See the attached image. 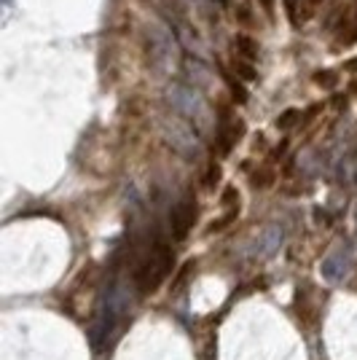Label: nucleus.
<instances>
[{
    "label": "nucleus",
    "instance_id": "obj_11",
    "mask_svg": "<svg viewBox=\"0 0 357 360\" xmlns=\"http://www.w3.org/2000/svg\"><path fill=\"white\" fill-rule=\"evenodd\" d=\"M285 11H287V16H290V22L296 25V11H298V0H285Z\"/></svg>",
    "mask_w": 357,
    "mask_h": 360
},
{
    "label": "nucleus",
    "instance_id": "obj_12",
    "mask_svg": "<svg viewBox=\"0 0 357 360\" xmlns=\"http://www.w3.org/2000/svg\"><path fill=\"white\" fill-rule=\"evenodd\" d=\"M336 78H330V75H317V84H325V86H330Z\"/></svg>",
    "mask_w": 357,
    "mask_h": 360
},
{
    "label": "nucleus",
    "instance_id": "obj_13",
    "mask_svg": "<svg viewBox=\"0 0 357 360\" xmlns=\"http://www.w3.org/2000/svg\"><path fill=\"white\" fill-rule=\"evenodd\" d=\"M194 6H207V0H191Z\"/></svg>",
    "mask_w": 357,
    "mask_h": 360
},
{
    "label": "nucleus",
    "instance_id": "obj_2",
    "mask_svg": "<svg viewBox=\"0 0 357 360\" xmlns=\"http://www.w3.org/2000/svg\"><path fill=\"white\" fill-rule=\"evenodd\" d=\"M164 100H167V105L169 110L180 116V119H186L188 124H194L199 132H205L212 127V110H209V103L205 100V94L194 86H188V84H169L167 91H164Z\"/></svg>",
    "mask_w": 357,
    "mask_h": 360
},
{
    "label": "nucleus",
    "instance_id": "obj_7",
    "mask_svg": "<svg viewBox=\"0 0 357 360\" xmlns=\"http://www.w3.org/2000/svg\"><path fill=\"white\" fill-rule=\"evenodd\" d=\"M183 70H186V78L194 84V89L202 91V86L209 84V68L199 60V57H186V60H183ZM191 84H188V86H191Z\"/></svg>",
    "mask_w": 357,
    "mask_h": 360
},
{
    "label": "nucleus",
    "instance_id": "obj_3",
    "mask_svg": "<svg viewBox=\"0 0 357 360\" xmlns=\"http://www.w3.org/2000/svg\"><path fill=\"white\" fill-rule=\"evenodd\" d=\"M145 38H148V54H150L153 68L162 70V73H172V70L178 68L180 49H183L175 27H169V25H164V22H156V25L148 27V35H145Z\"/></svg>",
    "mask_w": 357,
    "mask_h": 360
},
{
    "label": "nucleus",
    "instance_id": "obj_1",
    "mask_svg": "<svg viewBox=\"0 0 357 360\" xmlns=\"http://www.w3.org/2000/svg\"><path fill=\"white\" fill-rule=\"evenodd\" d=\"M129 304H132V296H129L126 283L116 280V283H110L103 290L100 304H97V315H94V323H91V345L97 349H103L108 345V339L116 333L121 317L129 312Z\"/></svg>",
    "mask_w": 357,
    "mask_h": 360
},
{
    "label": "nucleus",
    "instance_id": "obj_4",
    "mask_svg": "<svg viewBox=\"0 0 357 360\" xmlns=\"http://www.w3.org/2000/svg\"><path fill=\"white\" fill-rule=\"evenodd\" d=\"M162 135L167 140V146L172 150H178L188 159L202 156V137L194 124H188L180 116H164L162 119Z\"/></svg>",
    "mask_w": 357,
    "mask_h": 360
},
{
    "label": "nucleus",
    "instance_id": "obj_5",
    "mask_svg": "<svg viewBox=\"0 0 357 360\" xmlns=\"http://www.w3.org/2000/svg\"><path fill=\"white\" fill-rule=\"evenodd\" d=\"M352 266H355V250H352V245L342 242V245H336L325 255V261H323V277H325L327 283H344L349 277Z\"/></svg>",
    "mask_w": 357,
    "mask_h": 360
},
{
    "label": "nucleus",
    "instance_id": "obj_8",
    "mask_svg": "<svg viewBox=\"0 0 357 360\" xmlns=\"http://www.w3.org/2000/svg\"><path fill=\"white\" fill-rule=\"evenodd\" d=\"M234 46L239 49V60L253 62L255 57H258V44H255L250 35H237V38H234Z\"/></svg>",
    "mask_w": 357,
    "mask_h": 360
},
{
    "label": "nucleus",
    "instance_id": "obj_6",
    "mask_svg": "<svg viewBox=\"0 0 357 360\" xmlns=\"http://www.w3.org/2000/svg\"><path fill=\"white\" fill-rule=\"evenodd\" d=\"M283 240H285V229L277 224L266 226L253 242H250V250L247 255L250 258H268V255H274L280 248H283Z\"/></svg>",
    "mask_w": 357,
    "mask_h": 360
},
{
    "label": "nucleus",
    "instance_id": "obj_9",
    "mask_svg": "<svg viewBox=\"0 0 357 360\" xmlns=\"http://www.w3.org/2000/svg\"><path fill=\"white\" fill-rule=\"evenodd\" d=\"M296 121H301V110H296V108H290V110H285L283 116L277 119V127L280 129H290Z\"/></svg>",
    "mask_w": 357,
    "mask_h": 360
},
{
    "label": "nucleus",
    "instance_id": "obj_10",
    "mask_svg": "<svg viewBox=\"0 0 357 360\" xmlns=\"http://www.w3.org/2000/svg\"><path fill=\"white\" fill-rule=\"evenodd\" d=\"M234 70H239V75H242L245 81H255V78H258L255 68L250 65V62H245V60H237V62H234Z\"/></svg>",
    "mask_w": 357,
    "mask_h": 360
}]
</instances>
